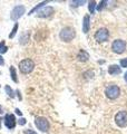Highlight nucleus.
I'll return each instance as SVG.
<instances>
[{
  "label": "nucleus",
  "instance_id": "15",
  "mask_svg": "<svg viewBox=\"0 0 127 134\" xmlns=\"http://www.w3.org/2000/svg\"><path fill=\"white\" fill-rule=\"evenodd\" d=\"M46 3H48V2H47V1H42V2H40V3H38V5H37L35 8H32V9L30 10V12H29L28 15H29V16H30V15H32L33 12H36L38 9H40V8H42V7H44V6L46 5Z\"/></svg>",
  "mask_w": 127,
  "mask_h": 134
},
{
  "label": "nucleus",
  "instance_id": "29",
  "mask_svg": "<svg viewBox=\"0 0 127 134\" xmlns=\"http://www.w3.org/2000/svg\"><path fill=\"white\" fill-rule=\"evenodd\" d=\"M124 79H125V82L127 83V72H126V73L124 74Z\"/></svg>",
  "mask_w": 127,
  "mask_h": 134
},
{
  "label": "nucleus",
  "instance_id": "16",
  "mask_svg": "<svg viewBox=\"0 0 127 134\" xmlns=\"http://www.w3.org/2000/svg\"><path fill=\"white\" fill-rule=\"evenodd\" d=\"M10 76H11V79L14 81L15 83H18V77H17V74H16V69L14 66L10 67Z\"/></svg>",
  "mask_w": 127,
  "mask_h": 134
},
{
  "label": "nucleus",
  "instance_id": "14",
  "mask_svg": "<svg viewBox=\"0 0 127 134\" xmlns=\"http://www.w3.org/2000/svg\"><path fill=\"white\" fill-rule=\"evenodd\" d=\"M29 39H30V32H24L22 35L20 36V41L19 43L21 44V45H25V44H27L28 41H29Z\"/></svg>",
  "mask_w": 127,
  "mask_h": 134
},
{
  "label": "nucleus",
  "instance_id": "17",
  "mask_svg": "<svg viewBox=\"0 0 127 134\" xmlns=\"http://www.w3.org/2000/svg\"><path fill=\"white\" fill-rule=\"evenodd\" d=\"M96 7H97L96 6V1H89V2H88V9H89L90 14H94Z\"/></svg>",
  "mask_w": 127,
  "mask_h": 134
},
{
  "label": "nucleus",
  "instance_id": "25",
  "mask_svg": "<svg viewBox=\"0 0 127 134\" xmlns=\"http://www.w3.org/2000/svg\"><path fill=\"white\" fill-rule=\"evenodd\" d=\"M7 50H8V47H6V46H5V47H3L1 50H0V53H1V54H5V53L7 52Z\"/></svg>",
  "mask_w": 127,
  "mask_h": 134
},
{
  "label": "nucleus",
  "instance_id": "20",
  "mask_svg": "<svg viewBox=\"0 0 127 134\" xmlns=\"http://www.w3.org/2000/svg\"><path fill=\"white\" fill-rule=\"evenodd\" d=\"M70 3H71V6H74V7H78V6L85 5V3H86V1H83V0H82V1H80V0L78 1V0H75V1H71Z\"/></svg>",
  "mask_w": 127,
  "mask_h": 134
},
{
  "label": "nucleus",
  "instance_id": "22",
  "mask_svg": "<svg viewBox=\"0 0 127 134\" xmlns=\"http://www.w3.org/2000/svg\"><path fill=\"white\" fill-rule=\"evenodd\" d=\"M120 67H123V68H126L127 67V58H123V59H120Z\"/></svg>",
  "mask_w": 127,
  "mask_h": 134
},
{
  "label": "nucleus",
  "instance_id": "30",
  "mask_svg": "<svg viewBox=\"0 0 127 134\" xmlns=\"http://www.w3.org/2000/svg\"><path fill=\"white\" fill-rule=\"evenodd\" d=\"M0 129H1V117H0Z\"/></svg>",
  "mask_w": 127,
  "mask_h": 134
},
{
  "label": "nucleus",
  "instance_id": "26",
  "mask_svg": "<svg viewBox=\"0 0 127 134\" xmlns=\"http://www.w3.org/2000/svg\"><path fill=\"white\" fill-rule=\"evenodd\" d=\"M16 113H17V114H18V115H22V112H21L20 110H19V108H16Z\"/></svg>",
  "mask_w": 127,
  "mask_h": 134
},
{
  "label": "nucleus",
  "instance_id": "18",
  "mask_svg": "<svg viewBox=\"0 0 127 134\" xmlns=\"http://www.w3.org/2000/svg\"><path fill=\"white\" fill-rule=\"evenodd\" d=\"M5 90H6V93L8 94V96H9V97H12V98L15 97V93H14V91L11 90V87H10L9 85H6V86H5Z\"/></svg>",
  "mask_w": 127,
  "mask_h": 134
},
{
  "label": "nucleus",
  "instance_id": "21",
  "mask_svg": "<svg viewBox=\"0 0 127 134\" xmlns=\"http://www.w3.org/2000/svg\"><path fill=\"white\" fill-rule=\"evenodd\" d=\"M106 5H107V1H104V0H103V1H100V2H99V5L96 7L97 11H101V10H103V8H104Z\"/></svg>",
  "mask_w": 127,
  "mask_h": 134
},
{
  "label": "nucleus",
  "instance_id": "6",
  "mask_svg": "<svg viewBox=\"0 0 127 134\" xmlns=\"http://www.w3.org/2000/svg\"><path fill=\"white\" fill-rule=\"evenodd\" d=\"M109 38V31L107 28H99L95 32V40L98 43H105Z\"/></svg>",
  "mask_w": 127,
  "mask_h": 134
},
{
  "label": "nucleus",
  "instance_id": "3",
  "mask_svg": "<svg viewBox=\"0 0 127 134\" xmlns=\"http://www.w3.org/2000/svg\"><path fill=\"white\" fill-rule=\"evenodd\" d=\"M33 68H35V63H33L30 58H26V59L21 60L19 63V70L22 74H29L31 73Z\"/></svg>",
  "mask_w": 127,
  "mask_h": 134
},
{
  "label": "nucleus",
  "instance_id": "23",
  "mask_svg": "<svg viewBox=\"0 0 127 134\" xmlns=\"http://www.w3.org/2000/svg\"><path fill=\"white\" fill-rule=\"evenodd\" d=\"M18 123H19V125H25V124L27 123V120L24 119V117H20L19 121H18Z\"/></svg>",
  "mask_w": 127,
  "mask_h": 134
},
{
  "label": "nucleus",
  "instance_id": "7",
  "mask_svg": "<svg viewBox=\"0 0 127 134\" xmlns=\"http://www.w3.org/2000/svg\"><path fill=\"white\" fill-rule=\"evenodd\" d=\"M112 49L116 54H123L126 50V41L123 39H116L113 41Z\"/></svg>",
  "mask_w": 127,
  "mask_h": 134
},
{
  "label": "nucleus",
  "instance_id": "27",
  "mask_svg": "<svg viewBox=\"0 0 127 134\" xmlns=\"http://www.w3.org/2000/svg\"><path fill=\"white\" fill-rule=\"evenodd\" d=\"M2 65H5V60H3V58L0 56V66H2Z\"/></svg>",
  "mask_w": 127,
  "mask_h": 134
},
{
  "label": "nucleus",
  "instance_id": "24",
  "mask_svg": "<svg viewBox=\"0 0 127 134\" xmlns=\"http://www.w3.org/2000/svg\"><path fill=\"white\" fill-rule=\"evenodd\" d=\"M25 134H37L35 131H32V130H27L26 132H25Z\"/></svg>",
  "mask_w": 127,
  "mask_h": 134
},
{
  "label": "nucleus",
  "instance_id": "1",
  "mask_svg": "<svg viewBox=\"0 0 127 134\" xmlns=\"http://www.w3.org/2000/svg\"><path fill=\"white\" fill-rule=\"evenodd\" d=\"M75 37H76V30L73 27H69V26L63 27L60 30V32H59V38L62 41H65V43H69Z\"/></svg>",
  "mask_w": 127,
  "mask_h": 134
},
{
  "label": "nucleus",
  "instance_id": "31",
  "mask_svg": "<svg viewBox=\"0 0 127 134\" xmlns=\"http://www.w3.org/2000/svg\"><path fill=\"white\" fill-rule=\"evenodd\" d=\"M0 113H2V110H1V106H0Z\"/></svg>",
  "mask_w": 127,
  "mask_h": 134
},
{
  "label": "nucleus",
  "instance_id": "28",
  "mask_svg": "<svg viewBox=\"0 0 127 134\" xmlns=\"http://www.w3.org/2000/svg\"><path fill=\"white\" fill-rule=\"evenodd\" d=\"M3 47H5V40L3 41H1V43H0V50H1Z\"/></svg>",
  "mask_w": 127,
  "mask_h": 134
},
{
  "label": "nucleus",
  "instance_id": "5",
  "mask_svg": "<svg viewBox=\"0 0 127 134\" xmlns=\"http://www.w3.org/2000/svg\"><path fill=\"white\" fill-rule=\"evenodd\" d=\"M35 125L37 126V129L41 132H47L49 130V122L46 117L42 116H38L35 120Z\"/></svg>",
  "mask_w": 127,
  "mask_h": 134
},
{
  "label": "nucleus",
  "instance_id": "12",
  "mask_svg": "<svg viewBox=\"0 0 127 134\" xmlns=\"http://www.w3.org/2000/svg\"><path fill=\"white\" fill-rule=\"evenodd\" d=\"M108 73H109V75H112V76H116V75H119L122 73V68L119 65L114 64L108 67Z\"/></svg>",
  "mask_w": 127,
  "mask_h": 134
},
{
  "label": "nucleus",
  "instance_id": "13",
  "mask_svg": "<svg viewBox=\"0 0 127 134\" xmlns=\"http://www.w3.org/2000/svg\"><path fill=\"white\" fill-rule=\"evenodd\" d=\"M77 59H78L79 62H82V63L87 62L88 59H89V54H88L86 50L80 49V50H79V53L77 54Z\"/></svg>",
  "mask_w": 127,
  "mask_h": 134
},
{
  "label": "nucleus",
  "instance_id": "11",
  "mask_svg": "<svg viewBox=\"0 0 127 134\" xmlns=\"http://www.w3.org/2000/svg\"><path fill=\"white\" fill-rule=\"evenodd\" d=\"M90 29V17L89 15H85L83 19V32L87 34Z\"/></svg>",
  "mask_w": 127,
  "mask_h": 134
},
{
  "label": "nucleus",
  "instance_id": "8",
  "mask_svg": "<svg viewBox=\"0 0 127 134\" xmlns=\"http://www.w3.org/2000/svg\"><path fill=\"white\" fill-rule=\"evenodd\" d=\"M25 11H26L25 6H16L11 11V16H10L11 19L14 20V21H17V20H18L20 17L25 14Z\"/></svg>",
  "mask_w": 127,
  "mask_h": 134
},
{
  "label": "nucleus",
  "instance_id": "4",
  "mask_svg": "<svg viewBox=\"0 0 127 134\" xmlns=\"http://www.w3.org/2000/svg\"><path fill=\"white\" fill-rule=\"evenodd\" d=\"M115 123L119 127L127 126V111H119L115 115Z\"/></svg>",
  "mask_w": 127,
  "mask_h": 134
},
{
  "label": "nucleus",
  "instance_id": "32",
  "mask_svg": "<svg viewBox=\"0 0 127 134\" xmlns=\"http://www.w3.org/2000/svg\"><path fill=\"white\" fill-rule=\"evenodd\" d=\"M0 87H1V86H0Z\"/></svg>",
  "mask_w": 127,
  "mask_h": 134
},
{
  "label": "nucleus",
  "instance_id": "10",
  "mask_svg": "<svg viewBox=\"0 0 127 134\" xmlns=\"http://www.w3.org/2000/svg\"><path fill=\"white\" fill-rule=\"evenodd\" d=\"M5 125L8 129H14L16 126V117L14 114H6L5 116Z\"/></svg>",
  "mask_w": 127,
  "mask_h": 134
},
{
  "label": "nucleus",
  "instance_id": "19",
  "mask_svg": "<svg viewBox=\"0 0 127 134\" xmlns=\"http://www.w3.org/2000/svg\"><path fill=\"white\" fill-rule=\"evenodd\" d=\"M17 30H18V24H15V26H14V28H12V30H11V32L9 34V38L10 39H12L14 37L16 36V32H17Z\"/></svg>",
  "mask_w": 127,
  "mask_h": 134
},
{
  "label": "nucleus",
  "instance_id": "2",
  "mask_svg": "<svg viewBox=\"0 0 127 134\" xmlns=\"http://www.w3.org/2000/svg\"><path fill=\"white\" fill-rule=\"evenodd\" d=\"M105 95H106V97L109 98V99H116L118 96L120 95L119 86H117L116 84H111V85H108L105 90Z\"/></svg>",
  "mask_w": 127,
  "mask_h": 134
},
{
  "label": "nucleus",
  "instance_id": "9",
  "mask_svg": "<svg viewBox=\"0 0 127 134\" xmlns=\"http://www.w3.org/2000/svg\"><path fill=\"white\" fill-rule=\"evenodd\" d=\"M54 11H55V10H54L53 7H50V6L44 7L42 9H40L39 11L37 12V17H39V18H48V17L53 16Z\"/></svg>",
  "mask_w": 127,
  "mask_h": 134
}]
</instances>
